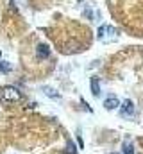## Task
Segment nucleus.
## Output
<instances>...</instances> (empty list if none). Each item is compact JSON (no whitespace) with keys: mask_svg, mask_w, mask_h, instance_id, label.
Instances as JSON below:
<instances>
[{"mask_svg":"<svg viewBox=\"0 0 143 154\" xmlns=\"http://www.w3.org/2000/svg\"><path fill=\"white\" fill-rule=\"evenodd\" d=\"M48 56H50V48H48L47 45H43V43L38 45V48H36V57H38V59H47Z\"/></svg>","mask_w":143,"mask_h":154,"instance_id":"obj_5","label":"nucleus"},{"mask_svg":"<svg viewBox=\"0 0 143 154\" xmlns=\"http://www.w3.org/2000/svg\"><path fill=\"white\" fill-rule=\"evenodd\" d=\"M91 93L95 97H100V82L97 77H91Z\"/></svg>","mask_w":143,"mask_h":154,"instance_id":"obj_7","label":"nucleus"},{"mask_svg":"<svg viewBox=\"0 0 143 154\" xmlns=\"http://www.w3.org/2000/svg\"><path fill=\"white\" fill-rule=\"evenodd\" d=\"M22 100V91L14 86L0 88V102H18Z\"/></svg>","mask_w":143,"mask_h":154,"instance_id":"obj_1","label":"nucleus"},{"mask_svg":"<svg viewBox=\"0 0 143 154\" xmlns=\"http://www.w3.org/2000/svg\"><path fill=\"white\" fill-rule=\"evenodd\" d=\"M122 151H123V154H134V147H132V143H129V142H123V145H122Z\"/></svg>","mask_w":143,"mask_h":154,"instance_id":"obj_8","label":"nucleus"},{"mask_svg":"<svg viewBox=\"0 0 143 154\" xmlns=\"http://www.w3.org/2000/svg\"><path fill=\"white\" fill-rule=\"evenodd\" d=\"M134 113H136V109H134V102L129 100V99H125V100L120 104V115L125 116V118H129V116H134Z\"/></svg>","mask_w":143,"mask_h":154,"instance_id":"obj_3","label":"nucleus"},{"mask_svg":"<svg viewBox=\"0 0 143 154\" xmlns=\"http://www.w3.org/2000/svg\"><path fill=\"white\" fill-rule=\"evenodd\" d=\"M104 108H106V109H109V111H113V109L120 108V100H118V97H114V95H109L106 100H104Z\"/></svg>","mask_w":143,"mask_h":154,"instance_id":"obj_4","label":"nucleus"},{"mask_svg":"<svg viewBox=\"0 0 143 154\" xmlns=\"http://www.w3.org/2000/svg\"><path fill=\"white\" fill-rule=\"evenodd\" d=\"M77 2H82V0H77Z\"/></svg>","mask_w":143,"mask_h":154,"instance_id":"obj_12","label":"nucleus"},{"mask_svg":"<svg viewBox=\"0 0 143 154\" xmlns=\"http://www.w3.org/2000/svg\"><path fill=\"white\" fill-rule=\"evenodd\" d=\"M97 36H99L100 41H113L116 38V31L111 25H100L99 31H97Z\"/></svg>","mask_w":143,"mask_h":154,"instance_id":"obj_2","label":"nucleus"},{"mask_svg":"<svg viewBox=\"0 0 143 154\" xmlns=\"http://www.w3.org/2000/svg\"><path fill=\"white\" fill-rule=\"evenodd\" d=\"M0 72L2 74H9L11 72V65L7 61H0Z\"/></svg>","mask_w":143,"mask_h":154,"instance_id":"obj_9","label":"nucleus"},{"mask_svg":"<svg viewBox=\"0 0 143 154\" xmlns=\"http://www.w3.org/2000/svg\"><path fill=\"white\" fill-rule=\"evenodd\" d=\"M43 93H45L47 97H50V99H56V100L61 99V95H59L54 88H50V86H43Z\"/></svg>","mask_w":143,"mask_h":154,"instance_id":"obj_6","label":"nucleus"},{"mask_svg":"<svg viewBox=\"0 0 143 154\" xmlns=\"http://www.w3.org/2000/svg\"><path fill=\"white\" fill-rule=\"evenodd\" d=\"M84 16H86L90 22H93V13H91V9H84Z\"/></svg>","mask_w":143,"mask_h":154,"instance_id":"obj_11","label":"nucleus"},{"mask_svg":"<svg viewBox=\"0 0 143 154\" xmlns=\"http://www.w3.org/2000/svg\"><path fill=\"white\" fill-rule=\"evenodd\" d=\"M65 154H77V149H75V145H73L72 142H68V145H66V151H65Z\"/></svg>","mask_w":143,"mask_h":154,"instance_id":"obj_10","label":"nucleus"}]
</instances>
